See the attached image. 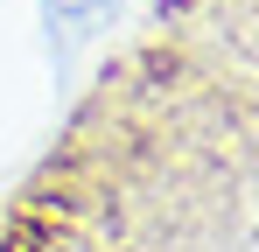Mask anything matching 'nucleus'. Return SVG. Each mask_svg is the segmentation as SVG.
<instances>
[{
  "label": "nucleus",
  "mask_w": 259,
  "mask_h": 252,
  "mask_svg": "<svg viewBox=\"0 0 259 252\" xmlns=\"http://www.w3.org/2000/svg\"><path fill=\"white\" fill-rule=\"evenodd\" d=\"M35 14H42V35L56 56H77L91 42L112 28V14H119V0H35Z\"/></svg>",
  "instance_id": "1"
}]
</instances>
